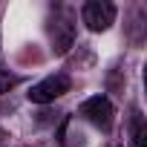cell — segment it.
<instances>
[{"mask_svg": "<svg viewBox=\"0 0 147 147\" xmlns=\"http://www.w3.org/2000/svg\"><path fill=\"white\" fill-rule=\"evenodd\" d=\"M12 84H15V78H12V75H9V72H6V69H3V66H0V90H9V87H12Z\"/></svg>", "mask_w": 147, "mask_h": 147, "instance_id": "8992f818", "label": "cell"}, {"mask_svg": "<svg viewBox=\"0 0 147 147\" xmlns=\"http://www.w3.org/2000/svg\"><path fill=\"white\" fill-rule=\"evenodd\" d=\"M63 92H69V78L66 75H49V78L38 81L26 95H29L32 104H49V101L61 98Z\"/></svg>", "mask_w": 147, "mask_h": 147, "instance_id": "3957f363", "label": "cell"}, {"mask_svg": "<svg viewBox=\"0 0 147 147\" xmlns=\"http://www.w3.org/2000/svg\"><path fill=\"white\" fill-rule=\"evenodd\" d=\"M81 18H84L90 32H107L115 20V6L110 0H90L81 9Z\"/></svg>", "mask_w": 147, "mask_h": 147, "instance_id": "6da1fadb", "label": "cell"}, {"mask_svg": "<svg viewBox=\"0 0 147 147\" xmlns=\"http://www.w3.org/2000/svg\"><path fill=\"white\" fill-rule=\"evenodd\" d=\"M133 147H147V127L138 115L133 118Z\"/></svg>", "mask_w": 147, "mask_h": 147, "instance_id": "5b68a950", "label": "cell"}, {"mask_svg": "<svg viewBox=\"0 0 147 147\" xmlns=\"http://www.w3.org/2000/svg\"><path fill=\"white\" fill-rule=\"evenodd\" d=\"M81 115L90 121V124H95L98 130H110L113 127V115H115V110H113V104H110V98L107 95H92V98H87L84 104H81Z\"/></svg>", "mask_w": 147, "mask_h": 147, "instance_id": "7a4b0ae2", "label": "cell"}, {"mask_svg": "<svg viewBox=\"0 0 147 147\" xmlns=\"http://www.w3.org/2000/svg\"><path fill=\"white\" fill-rule=\"evenodd\" d=\"M49 35H52V52L55 55H63L72 43H75V29H72L69 20H55L49 26Z\"/></svg>", "mask_w": 147, "mask_h": 147, "instance_id": "277c9868", "label": "cell"}]
</instances>
